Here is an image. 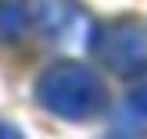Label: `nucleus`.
<instances>
[{
  "label": "nucleus",
  "mask_w": 147,
  "mask_h": 139,
  "mask_svg": "<svg viewBox=\"0 0 147 139\" xmlns=\"http://www.w3.org/2000/svg\"><path fill=\"white\" fill-rule=\"evenodd\" d=\"M36 100L57 118L83 121L104 107V82L93 68H83V64H50L36 78Z\"/></svg>",
  "instance_id": "f257e3e1"
},
{
  "label": "nucleus",
  "mask_w": 147,
  "mask_h": 139,
  "mask_svg": "<svg viewBox=\"0 0 147 139\" xmlns=\"http://www.w3.org/2000/svg\"><path fill=\"white\" fill-rule=\"evenodd\" d=\"M90 50L104 68L119 71V75H133L147 64V32L133 18L104 21L90 32Z\"/></svg>",
  "instance_id": "f03ea898"
},
{
  "label": "nucleus",
  "mask_w": 147,
  "mask_h": 139,
  "mask_svg": "<svg viewBox=\"0 0 147 139\" xmlns=\"http://www.w3.org/2000/svg\"><path fill=\"white\" fill-rule=\"evenodd\" d=\"M29 25L50 47H72L86 36V14L76 0H25Z\"/></svg>",
  "instance_id": "7ed1b4c3"
},
{
  "label": "nucleus",
  "mask_w": 147,
  "mask_h": 139,
  "mask_svg": "<svg viewBox=\"0 0 147 139\" xmlns=\"http://www.w3.org/2000/svg\"><path fill=\"white\" fill-rule=\"evenodd\" d=\"M25 25H29L25 0H0V43H14V39H22Z\"/></svg>",
  "instance_id": "20e7f679"
},
{
  "label": "nucleus",
  "mask_w": 147,
  "mask_h": 139,
  "mask_svg": "<svg viewBox=\"0 0 147 139\" xmlns=\"http://www.w3.org/2000/svg\"><path fill=\"white\" fill-rule=\"evenodd\" d=\"M122 114H129L133 121H147V64L140 71H133V86H129V93H126Z\"/></svg>",
  "instance_id": "39448f33"
},
{
  "label": "nucleus",
  "mask_w": 147,
  "mask_h": 139,
  "mask_svg": "<svg viewBox=\"0 0 147 139\" xmlns=\"http://www.w3.org/2000/svg\"><path fill=\"white\" fill-rule=\"evenodd\" d=\"M0 136H18V128H11V125H4V121H0Z\"/></svg>",
  "instance_id": "423d86ee"
}]
</instances>
